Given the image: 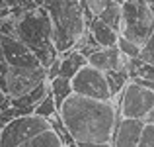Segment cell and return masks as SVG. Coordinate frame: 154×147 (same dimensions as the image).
I'll use <instances>...</instances> for the list:
<instances>
[{
  "mask_svg": "<svg viewBox=\"0 0 154 147\" xmlns=\"http://www.w3.org/2000/svg\"><path fill=\"white\" fill-rule=\"evenodd\" d=\"M72 92L90 98H100V100H111L105 71H100L92 65H84L72 77Z\"/></svg>",
  "mask_w": 154,
  "mask_h": 147,
  "instance_id": "52a82bcc",
  "label": "cell"
},
{
  "mask_svg": "<svg viewBox=\"0 0 154 147\" xmlns=\"http://www.w3.org/2000/svg\"><path fill=\"white\" fill-rule=\"evenodd\" d=\"M59 116L74 143L111 141L121 114L111 100H100L72 92L60 104Z\"/></svg>",
  "mask_w": 154,
  "mask_h": 147,
  "instance_id": "6da1fadb",
  "label": "cell"
},
{
  "mask_svg": "<svg viewBox=\"0 0 154 147\" xmlns=\"http://www.w3.org/2000/svg\"><path fill=\"white\" fill-rule=\"evenodd\" d=\"M43 80H47V67H37V69H12L10 67L8 77H6V94L10 98L27 94Z\"/></svg>",
  "mask_w": 154,
  "mask_h": 147,
  "instance_id": "9c48e42d",
  "label": "cell"
},
{
  "mask_svg": "<svg viewBox=\"0 0 154 147\" xmlns=\"http://www.w3.org/2000/svg\"><path fill=\"white\" fill-rule=\"evenodd\" d=\"M117 47L121 49V53H123L127 59H135V57L140 55V45H137V43L131 41V39L123 38L121 34H119V39H117Z\"/></svg>",
  "mask_w": 154,
  "mask_h": 147,
  "instance_id": "d6986e66",
  "label": "cell"
},
{
  "mask_svg": "<svg viewBox=\"0 0 154 147\" xmlns=\"http://www.w3.org/2000/svg\"><path fill=\"white\" fill-rule=\"evenodd\" d=\"M59 57H60L59 75L66 77V79H70V80L84 65H88V57L84 55L82 51H78V49H70V51L63 53V55H59Z\"/></svg>",
  "mask_w": 154,
  "mask_h": 147,
  "instance_id": "8fae6325",
  "label": "cell"
},
{
  "mask_svg": "<svg viewBox=\"0 0 154 147\" xmlns=\"http://www.w3.org/2000/svg\"><path fill=\"white\" fill-rule=\"evenodd\" d=\"M64 147H78L76 143H70V145H64Z\"/></svg>",
  "mask_w": 154,
  "mask_h": 147,
  "instance_id": "f1b7e54d",
  "label": "cell"
},
{
  "mask_svg": "<svg viewBox=\"0 0 154 147\" xmlns=\"http://www.w3.org/2000/svg\"><path fill=\"white\" fill-rule=\"evenodd\" d=\"M18 147H64V141L60 139V136L53 128L45 129V132L37 133V136L29 137L27 141L20 143Z\"/></svg>",
  "mask_w": 154,
  "mask_h": 147,
  "instance_id": "4fadbf2b",
  "label": "cell"
},
{
  "mask_svg": "<svg viewBox=\"0 0 154 147\" xmlns=\"http://www.w3.org/2000/svg\"><path fill=\"white\" fill-rule=\"evenodd\" d=\"M16 18L14 35L22 39L31 51L35 53L43 67H49L59 57L55 39H53V22L45 6H37L33 10H27Z\"/></svg>",
  "mask_w": 154,
  "mask_h": 147,
  "instance_id": "7a4b0ae2",
  "label": "cell"
},
{
  "mask_svg": "<svg viewBox=\"0 0 154 147\" xmlns=\"http://www.w3.org/2000/svg\"><path fill=\"white\" fill-rule=\"evenodd\" d=\"M0 106H2V108L10 106V96L4 92V88H2V87H0Z\"/></svg>",
  "mask_w": 154,
  "mask_h": 147,
  "instance_id": "d4e9b609",
  "label": "cell"
},
{
  "mask_svg": "<svg viewBox=\"0 0 154 147\" xmlns=\"http://www.w3.org/2000/svg\"><path fill=\"white\" fill-rule=\"evenodd\" d=\"M35 4H37V6H43V0H35Z\"/></svg>",
  "mask_w": 154,
  "mask_h": 147,
  "instance_id": "4316f807",
  "label": "cell"
},
{
  "mask_svg": "<svg viewBox=\"0 0 154 147\" xmlns=\"http://www.w3.org/2000/svg\"><path fill=\"white\" fill-rule=\"evenodd\" d=\"M18 0H0V10H12L16 8Z\"/></svg>",
  "mask_w": 154,
  "mask_h": 147,
  "instance_id": "cb8c5ba5",
  "label": "cell"
},
{
  "mask_svg": "<svg viewBox=\"0 0 154 147\" xmlns=\"http://www.w3.org/2000/svg\"><path fill=\"white\" fill-rule=\"evenodd\" d=\"M8 71H10V65H8L6 57H4V51H2V45H0V87L4 88V92H6V77H8Z\"/></svg>",
  "mask_w": 154,
  "mask_h": 147,
  "instance_id": "7402d4cb",
  "label": "cell"
},
{
  "mask_svg": "<svg viewBox=\"0 0 154 147\" xmlns=\"http://www.w3.org/2000/svg\"><path fill=\"white\" fill-rule=\"evenodd\" d=\"M0 45H2L4 57H6L8 65H10L12 69H37V67H43L41 61L35 57V53L31 51L22 39L16 38V35L0 34Z\"/></svg>",
  "mask_w": 154,
  "mask_h": 147,
  "instance_id": "ba28073f",
  "label": "cell"
},
{
  "mask_svg": "<svg viewBox=\"0 0 154 147\" xmlns=\"http://www.w3.org/2000/svg\"><path fill=\"white\" fill-rule=\"evenodd\" d=\"M143 122H144V124H154V108H152L150 112H148L146 116L143 118Z\"/></svg>",
  "mask_w": 154,
  "mask_h": 147,
  "instance_id": "484cf974",
  "label": "cell"
},
{
  "mask_svg": "<svg viewBox=\"0 0 154 147\" xmlns=\"http://www.w3.org/2000/svg\"><path fill=\"white\" fill-rule=\"evenodd\" d=\"M154 28V14L146 0H125L121 4V31L123 38L143 45Z\"/></svg>",
  "mask_w": 154,
  "mask_h": 147,
  "instance_id": "277c9868",
  "label": "cell"
},
{
  "mask_svg": "<svg viewBox=\"0 0 154 147\" xmlns=\"http://www.w3.org/2000/svg\"><path fill=\"white\" fill-rule=\"evenodd\" d=\"M49 87H51V94L55 96L57 108H60V104H63V102L72 94V80L66 79V77L57 75L55 79L49 80Z\"/></svg>",
  "mask_w": 154,
  "mask_h": 147,
  "instance_id": "5bb4252c",
  "label": "cell"
},
{
  "mask_svg": "<svg viewBox=\"0 0 154 147\" xmlns=\"http://www.w3.org/2000/svg\"><path fill=\"white\" fill-rule=\"evenodd\" d=\"M33 114H37V116H43V118H47V120H49V118H53L55 114H59V108H57L55 96L51 94V90H49V94H47L37 106H35Z\"/></svg>",
  "mask_w": 154,
  "mask_h": 147,
  "instance_id": "e0dca14e",
  "label": "cell"
},
{
  "mask_svg": "<svg viewBox=\"0 0 154 147\" xmlns=\"http://www.w3.org/2000/svg\"><path fill=\"white\" fill-rule=\"evenodd\" d=\"M53 22V39L59 55L70 51L88 31L82 0H51L45 4Z\"/></svg>",
  "mask_w": 154,
  "mask_h": 147,
  "instance_id": "3957f363",
  "label": "cell"
},
{
  "mask_svg": "<svg viewBox=\"0 0 154 147\" xmlns=\"http://www.w3.org/2000/svg\"><path fill=\"white\" fill-rule=\"evenodd\" d=\"M78 147H113L111 141H84V143H76Z\"/></svg>",
  "mask_w": 154,
  "mask_h": 147,
  "instance_id": "603a6c76",
  "label": "cell"
},
{
  "mask_svg": "<svg viewBox=\"0 0 154 147\" xmlns=\"http://www.w3.org/2000/svg\"><path fill=\"white\" fill-rule=\"evenodd\" d=\"M88 30L92 31V35L96 38V41H98L102 47H113V45H117L119 31H115L111 26H107L105 22H102L98 16H94V18L90 20Z\"/></svg>",
  "mask_w": 154,
  "mask_h": 147,
  "instance_id": "7c38bea8",
  "label": "cell"
},
{
  "mask_svg": "<svg viewBox=\"0 0 154 147\" xmlns=\"http://www.w3.org/2000/svg\"><path fill=\"white\" fill-rule=\"evenodd\" d=\"M113 0H82V6H84V14H86V20L90 24V20L94 16H100L105 8L111 4Z\"/></svg>",
  "mask_w": 154,
  "mask_h": 147,
  "instance_id": "ac0fdd59",
  "label": "cell"
},
{
  "mask_svg": "<svg viewBox=\"0 0 154 147\" xmlns=\"http://www.w3.org/2000/svg\"><path fill=\"white\" fill-rule=\"evenodd\" d=\"M113 2H117V4H123V2H125V0H113Z\"/></svg>",
  "mask_w": 154,
  "mask_h": 147,
  "instance_id": "83f0119b",
  "label": "cell"
},
{
  "mask_svg": "<svg viewBox=\"0 0 154 147\" xmlns=\"http://www.w3.org/2000/svg\"><path fill=\"white\" fill-rule=\"evenodd\" d=\"M51 128V122L37 114H26L8 122L0 129V147H18L20 143L27 141L29 137L45 132Z\"/></svg>",
  "mask_w": 154,
  "mask_h": 147,
  "instance_id": "5b68a950",
  "label": "cell"
},
{
  "mask_svg": "<svg viewBox=\"0 0 154 147\" xmlns=\"http://www.w3.org/2000/svg\"><path fill=\"white\" fill-rule=\"evenodd\" d=\"M154 108V90L129 80L119 94V114L121 118H137L143 120Z\"/></svg>",
  "mask_w": 154,
  "mask_h": 147,
  "instance_id": "8992f818",
  "label": "cell"
},
{
  "mask_svg": "<svg viewBox=\"0 0 154 147\" xmlns=\"http://www.w3.org/2000/svg\"><path fill=\"white\" fill-rule=\"evenodd\" d=\"M98 18L102 20V22H105L107 26H111L115 31H121V4L111 2Z\"/></svg>",
  "mask_w": 154,
  "mask_h": 147,
  "instance_id": "2e32d148",
  "label": "cell"
},
{
  "mask_svg": "<svg viewBox=\"0 0 154 147\" xmlns=\"http://www.w3.org/2000/svg\"><path fill=\"white\" fill-rule=\"evenodd\" d=\"M105 77H107L111 98H117L121 94V90L125 88V84L129 83V67L117 69V71H105Z\"/></svg>",
  "mask_w": 154,
  "mask_h": 147,
  "instance_id": "9a60e30c",
  "label": "cell"
},
{
  "mask_svg": "<svg viewBox=\"0 0 154 147\" xmlns=\"http://www.w3.org/2000/svg\"><path fill=\"white\" fill-rule=\"evenodd\" d=\"M143 126H144V122L137 120V118H119L117 128L111 137L113 147H137L140 132H143Z\"/></svg>",
  "mask_w": 154,
  "mask_h": 147,
  "instance_id": "30bf717a",
  "label": "cell"
},
{
  "mask_svg": "<svg viewBox=\"0 0 154 147\" xmlns=\"http://www.w3.org/2000/svg\"><path fill=\"white\" fill-rule=\"evenodd\" d=\"M137 147H154V124H144Z\"/></svg>",
  "mask_w": 154,
  "mask_h": 147,
  "instance_id": "44dd1931",
  "label": "cell"
},
{
  "mask_svg": "<svg viewBox=\"0 0 154 147\" xmlns=\"http://www.w3.org/2000/svg\"><path fill=\"white\" fill-rule=\"evenodd\" d=\"M140 59L146 61V63H152L154 65V28L150 31V35H148V39L140 45Z\"/></svg>",
  "mask_w": 154,
  "mask_h": 147,
  "instance_id": "ffe728a7",
  "label": "cell"
}]
</instances>
